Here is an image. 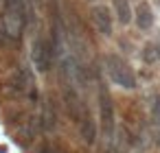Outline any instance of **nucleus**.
Segmentation results:
<instances>
[{
  "mask_svg": "<svg viewBox=\"0 0 160 153\" xmlns=\"http://www.w3.org/2000/svg\"><path fill=\"white\" fill-rule=\"evenodd\" d=\"M105 72H108V77L114 85H118L123 90H134L136 88V74H134L132 66L114 53L105 55Z\"/></svg>",
  "mask_w": 160,
  "mask_h": 153,
  "instance_id": "nucleus-1",
  "label": "nucleus"
},
{
  "mask_svg": "<svg viewBox=\"0 0 160 153\" xmlns=\"http://www.w3.org/2000/svg\"><path fill=\"white\" fill-rule=\"evenodd\" d=\"M99 114H101V133L105 140V151L114 153V142H116V122H114V105L110 96L101 90L99 92Z\"/></svg>",
  "mask_w": 160,
  "mask_h": 153,
  "instance_id": "nucleus-2",
  "label": "nucleus"
},
{
  "mask_svg": "<svg viewBox=\"0 0 160 153\" xmlns=\"http://www.w3.org/2000/svg\"><path fill=\"white\" fill-rule=\"evenodd\" d=\"M24 0H5V33L16 40L24 29Z\"/></svg>",
  "mask_w": 160,
  "mask_h": 153,
  "instance_id": "nucleus-3",
  "label": "nucleus"
},
{
  "mask_svg": "<svg viewBox=\"0 0 160 153\" xmlns=\"http://www.w3.org/2000/svg\"><path fill=\"white\" fill-rule=\"evenodd\" d=\"M18 96H27L29 101H38V85H35V77L29 68H18L7 83Z\"/></svg>",
  "mask_w": 160,
  "mask_h": 153,
  "instance_id": "nucleus-4",
  "label": "nucleus"
},
{
  "mask_svg": "<svg viewBox=\"0 0 160 153\" xmlns=\"http://www.w3.org/2000/svg\"><path fill=\"white\" fill-rule=\"evenodd\" d=\"M31 61L38 72H48L53 66V46L46 37H35L31 44Z\"/></svg>",
  "mask_w": 160,
  "mask_h": 153,
  "instance_id": "nucleus-5",
  "label": "nucleus"
},
{
  "mask_svg": "<svg viewBox=\"0 0 160 153\" xmlns=\"http://www.w3.org/2000/svg\"><path fill=\"white\" fill-rule=\"evenodd\" d=\"M90 20H92V26L97 29V33L110 37L112 31H114V16L112 11L105 7V5H94L90 9Z\"/></svg>",
  "mask_w": 160,
  "mask_h": 153,
  "instance_id": "nucleus-6",
  "label": "nucleus"
},
{
  "mask_svg": "<svg viewBox=\"0 0 160 153\" xmlns=\"http://www.w3.org/2000/svg\"><path fill=\"white\" fill-rule=\"evenodd\" d=\"M77 125H79V136H81V140L86 142V144H94V140H97V122L92 120V116H90V112L81 105V109H79V114H77Z\"/></svg>",
  "mask_w": 160,
  "mask_h": 153,
  "instance_id": "nucleus-7",
  "label": "nucleus"
},
{
  "mask_svg": "<svg viewBox=\"0 0 160 153\" xmlns=\"http://www.w3.org/2000/svg\"><path fill=\"white\" fill-rule=\"evenodd\" d=\"M134 22L140 31H149L153 26V11L149 7V2H140L134 11Z\"/></svg>",
  "mask_w": 160,
  "mask_h": 153,
  "instance_id": "nucleus-8",
  "label": "nucleus"
},
{
  "mask_svg": "<svg viewBox=\"0 0 160 153\" xmlns=\"http://www.w3.org/2000/svg\"><path fill=\"white\" fill-rule=\"evenodd\" d=\"M40 125H42V129H44L46 133H51V131L57 129V112H55V107H53L51 101H44V105H42Z\"/></svg>",
  "mask_w": 160,
  "mask_h": 153,
  "instance_id": "nucleus-9",
  "label": "nucleus"
},
{
  "mask_svg": "<svg viewBox=\"0 0 160 153\" xmlns=\"http://www.w3.org/2000/svg\"><path fill=\"white\" fill-rule=\"evenodd\" d=\"M112 9H114V16L116 20L125 26L134 20V11H132V5H129V0H112Z\"/></svg>",
  "mask_w": 160,
  "mask_h": 153,
  "instance_id": "nucleus-10",
  "label": "nucleus"
},
{
  "mask_svg": "<svg viewBox=\"0 0 160 153\" xmlns=\"http://www.w3.org/2000/svg\"><path fill=\"white\" fill-rule=\"evenodd\" d=\"M151 118L156 125H160V94H156V98L151 103Z\"/></svg>",
  "mask_w": 160,
  "mask_h": 153,
  "instance_id": "nucleus-11",
  "label": "nucleus"
},
{
  "mask_svg": "<svg viewBox=\"0 0 160 153\" xmlns=\"http://www.w3.org/2000/svg\"><path fill=\"white\" fill-rule=\"evenodd\" d=\"M142 57H145V61H147V64H151L153 59H158V55H156V46L147 44V46H145V50H142Z\"/></svg>",
  "mask_w": 160,
  "mask_h": 153,
  "instance_id": "nucleus-12",
  "label": "nucleus"
},
{
  "mask_svg": "<svg viewBox=\"0 0 160 153\" xmlns=\"http://www.w3.org/2000/svg\"><path fill=\"white\" fill-rule=\"evenodd\" d=\"M158 127V131H156V142H158V146H160V125H156Z\"/></svg>",
  "mask_w": 160,
  "mask_h": 153,
  "instance_id": "nucleus-13",
  "label": "nucleus"
},
{
  "mask_svg": "<svg viewBox=\"0 0 160 153\" xmlns=\"http://www.w3.org/2000/svg\"><path fill=\"white\" fill-rule=\"evenodd\" d=\"M156 55H158V59H160V37H158V42H156Z\"/></svg>",
  "mask_w": 160,
  "mask_h": 153,
  "instance_id": "nucleus-14",
  "label": "nucleus"
},
{
  "mask_svg": "<svg viewBox=\"0 0 160 153\" xmlns=\"http://www.w3.org/2000/svg\"><path fill=\"white\" fill-rule=\"evenodd\" d=\"M153 2H156V5H158V7H160V0H153Z\"/></svg>",
  "mask_w": 160,
  "mask_h": 153,
  "instance_id": "nucleus-15",
  "label": "nucleus"
},
{
  "mask_svg": "<svg viewBox=\"0 0 160 153\" xmlns=\"http://www.w3.org/2000/svg\"><path fill=\"white\" fill-rule=\"evenodd\" d=\"M88 2H97V0H88Z\"/></svg>",
  "mask_w": 160,
  "mask_h": 153,
  "instance_id": "nucleus-16",
  "label": "nucleus"
}]
</instances>
